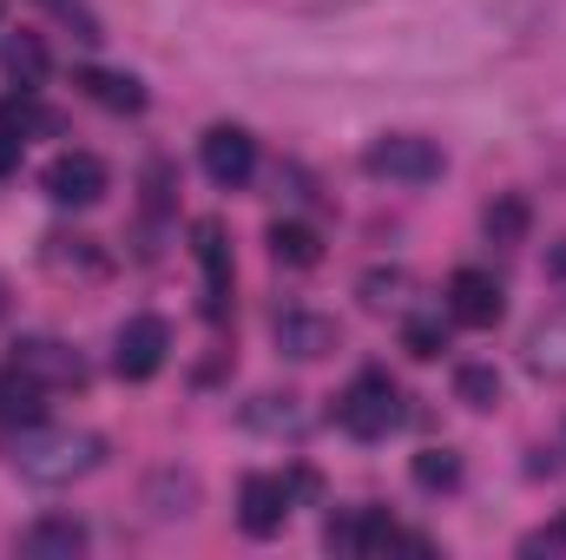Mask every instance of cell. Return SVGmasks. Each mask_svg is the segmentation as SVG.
Listing matches in <instances>:
<instances>
[{
	"label": "cell",
	"instance_id": "cell-1",
	"mask_svg": "<svg viewBox=\"0 0 566 560\" xmlns=\"http://www.w3.org/2000/svg\"><path fill=\"white\" fill-rule=\"evenodd\" d=\"M7 462H13V475L60 488V481H80L99 468V435L60 428V422H20V428H7Z\"/></svg>",
	"mask_w": 566,
	"mask_h": 560
},
{
	"label": "cell",
	"instance_id": "cell-2",
	"mask_svg": "<svg viewBox=\"0 0 566 560\" xmlns=\"http://www.w3.org/2000/svg\"><path fill=\"white\" fill-rule=\"evenodd\" d=\"M402 390L382 376V370H363L343 396H336V428L343 435H356V442H389L396 428H402Z\"/></svg>",
	"mask_w": 566,
	"mask_h": 560
},
{
	"label": "cell",
	"instance_id": "cell-3",
	"mask_svg": "<svg viewBox=\"0 0 566 560\" xmlns=\"http://www.w3.org/2000/svg\"><path fill=\"white\" fill-rule=\"evenodd\" d=\"M316 481L296 468V475H251L244 488H238V521H244V535H277L283 521H290V508H296V495H310Z\"/></svg>",
	"mask_w": 566,
	"mask_h": 560
},
{
	"label": "cell",
	"instance_id": "cell-4",
	"mask_svg": "<svg viewBox=\"0 0 566 560\" xmlns=\"http://www.w3.org/2000/svg\"><path fill=\"white\" fill-rule=\"evenodd\" d=\"M441 145L434 139H416V133H389L363 152V172L369 178H389V185H434L441 178Z\"/></svg>",
	"mask_w": 566,
	"mask_h": 560
},
{
	"label": "cell",
	"instance_id": "cell-5",
	"mask_svg": "<svg viewBox=\"0 0 566 560\" xmlns=\"http://www.w3.org/2000/svg\"><path fill=\"white\" fill-rule=\"evenodd\" d=\"M165 350H171L165 317H126V323L113 330V370H119L126 383L158 376V370H165Z\"/></svg>",
	"mask_w": 566,
	"mask_h": 560
},
{
	"label": "cell",
	"instance_id": "cell-6",
	"mask_svg": "<svg viewBox=\"0 0 566 560\" xmlns=\"http://www.w3.org/2000/svg\"><path fill=\"white\" fill-rule=\"evenodd\" d=\"M198 158H205V178H211V185L238 191V185L258 172V139H251L244 126H211V133L198 139Z\"/></svg>",
	"mask_w": 566,
	"mask_h": 560
},
{
	"label": "cell",
	"instance_id": "cell-7",
	"mask_svg": "<svg viewBox=\"0 0 566 560\" xmlns=\"http://www.w3.org/2000/svg\"><path fill=\"white\" fill-rule=\"evenodd\" d=\"M448 317H454V323H468V330H494V323L507 317V290L488 278V271H474V265H468V271H454V278H448Z\"/></svg>",
	"mask_w": 566,
	"mask_h": 560
},
{
	"label": "cell",
	"instance_id": "cell-8",
	"mask_svg": "<svg viewBox=\"0 0 566 560\" xmlns=\"http://www.w3.org/2000/svg\"><path fill=\"white\" fill-rule=\"evenodd\" d=\"M40 185H46L53 205H99V198H106V165H99L93 152H60V158L40 172Z\"/></svg>",
	"mask_w": 566,
	"mask_h": 560
},
{
	"label": "cell",
	"instance_id": "cell-9",
	"mask_svg": "<svg viewBox=\"0 0 566 560\" xmlns=\"http://www.w3.org/2000/svg\"><path fill=\"white\" fill-rule=\"evenodd\" d=\"M191 251L205 265V310L224 317V297H231V245H224V225L218 218H198L191 225Z\"/></svg>",
	"mask_w": 566,
	"mask_h": 560
},
{
	"label": "cell",
	"instance_id": "cell-10",
	"mask_svg": "<svg viewBox=\"0 0 566 560\" xmlns=\"http://www.w3.org/2000/svg\"><path fill=\"white\" fill-rule=\"evenodd\" d=\"M277 350L283 356H296V363H316V356L336 350V323L316 317V310H283L277 317Z\"/></svg>",
	"mask_w": 566,
	"mask_h": 560
},
{
	"label": "cell",
	"instance_id": "cell-11",
	"mask_svg": "<svg viewBox=\"0 0 566 560\" xmlns=\"http://www.w3.org/2000/svg\"><path fill=\"white\" fill-rule=\"evenodd\" d=\"M46 409V383L33 370H20L13 356L0 363V428H20V422H40Z\"/></svg>",
	"mask_w": 566,
	"mask_h": 560
},
{
	"label": "cell",
	"instance_id": "cell-12",
	"mask_svg": "<svg viewBox=\"0 0 566 560\" xmlns=\"http://www.w3.org/2000/svg\"><path fill=\"white\" fill-rule=\"evenodd\" d=\"M527 370H534L541 383H566V310L541 317V323L527 330Z\"/></svg>",
	"mask_w": 566,
	"mask_h": 560
},
{
	"label": "cell",
	"instance_id": "cell-13",
	"mask_svg": "<svg viewBox=\"0 0 566 560\" xmlns=\"http://www.w3.org/2000/svg\"><path fill=\"white\" fill-rule=\"evenodd\" d=\"M80 93H86L93 106H106V113H145V86L133 80V73L86 66V73H80Z\"/></svg>",
	"mask_w": 566,
	"mask_h": 560
},
{
	"label": "cell",
	"instance_id": "cell-14",
	"mask_svg": "<svg viewBox=\"0 0 566 560\" xmlns=\"http://www.w3.org/2000/svg\"><path fill=\"white\" fill-rule=\"evenodd\" d=\"M13 363L20 370H33L46 390H60V383H80V356H66L60 343H46V336H27V343H13Z\"/></svg>",
	"mask_w": 566,
	"mask_h": 560
},
{
	"label": "cell",
	"instance_id": "cell-15",
	"mask_svg": "<svg viewBox=\"0 0 566 560\" xmlns=\"http://www.w3.org/2000/svg\"><path fill=\"white\" fill-rule=\"evenodd\" d=\"M86 548V528L73 521V515H53V521H33L27 535H20V554H33V560H53V554H80Z\"/></svg>",
	"mask_w": 566,
	"mask_h": 560
},
{
	"label": "cell",
	"instance_id": "cell-16",
	"mask_svg": "<svg viewBox=\"0 0 566 560\" xmlns=\"http://www.w3.org/2000/svg\"><path fill=\"white\" fill-rule=\"evenodd\" d=\"M271 258H277V265H290V271H310V265L323 258V238H316L310 225L283 218V225H271Z\"/></svg>",
	"mask_w": 566,
	"mask_h": 560
},
{
	"label": "cell",
	"instance_id": "cell-17",
	"mask_svg": "<svg viewBox=\"0 0 566 560\" xmlns=\"http://www.w3.org/2000/svg\"><path fill=\"white\" fill-rule=\"evenodd\" d=\"M7 73H13V86H20V93H40V86H46V46H40L33 33L7 40Z\"/></svg>",
	"mask_w": 566,
	"mask_h": 560
},
{
	"label": "cell",
	"instance_id": "cell-18",
	"mask_svg": "<svg viewBox=\"0 0 566 560\" xmlns=\"http://www.w3.org/2000/svg\"><path fill=\"white\" fill-rule=\"evenodd\" d=\"M46 265L66 278V271H80V278H99L106 271V258L93 251V238H46Z\"/></svg>",
	"mask_w": 566,
	"mask_h": 560
},
{
	"label": "cell",
	"instance_id": "cell-19",
	"mask_svg": "<svg viewBox=\"0 0 566 560\" xmlns=\"http://www.w3.org/2000/svg\"><path fill=\"white\" fill-rule=\"evenodd\" d=\"M454 396H461L468 409H494V403H501V370H488V363H468V370L454 376Z\"/></svg>",
	"mask_w": 566,
	"mask_h": 560
},
{
	"label": "cell",
	"instance_id": "cell-20",
	"mask_svg": "<svg viewBox=\"0 0 566 560\" xmlns=\"http://www.w3.org/2000/svg\"><path fill=\"white\" fill-rule=\"evenodd\" d=\"M488 238L494 245H521L527 238V198H494L488 205Z\"/></svg>",
	"mask_w": 566,
	"mask_h": 560
},
{
	"label": "cell",
	"instance_id": "cell-21",
	"mask_svg": "<svg viewBox=\"0 0 566 560\" xmlns=\"http://www.w3.org/2000/svg\"><path fill=\"white\" fill-rule=\"evenodd\" d=\"M258 428H271V435H303V409H296V396H258V409H251Z\"/></svg>",
	"mask_w": 566,
	"mask_h": 560
},
{
	"label": "cell",
	"instance_id": "cell-22",
	"mask_svg": "<svg viewBox=\"0 0 566 560\" xmlns=\"http://www.w3.org/2000/svg\"><path fill=\"white\" fill-rule=\"evenodd\" d=\"M454 481H461V462H454L448 448H422V455H416V488L434 495V488H454Z\"/></svg>",
	"mask_w": 566,
	"mask_h": 560
},
{
	"label": "cell",
	"instance_id": "cell-23",
	"mask_svg": "<svg viewBox=\"0 0 566 560\" xmlns=\"http://www.w3.org/2000/svg\"><path fill=\"white\" fill-rule=\"evenodd\" d=\"M402 343H409V356H441V350H448V330H441V323H434V317H409V330H402Z\"/></svg>",
	"mask_w": 566,
	"mask_h": 560
},
{
	"label": "cell",
	"instance_id": "cell-24",
	"mask_svg": "<svg viewBox=\"0 0 566 560\" xmlns=\"http://www.w3.org/2000/svg\"><path fill=\"white\" fill-rule=\"evenodd\" d=\"M521 554L527 560H566V515L560 521H547V528H534V535L521 541Z\"/></svg>",
	"mask_w": 566,
	"mask_h": 560
},
{
	"label": "cell",
	"instance_id": "cell-25",
	"mask_svg": "<svg viewBox=\"0 0 566 560\" xmlns=\"http://www.w3.org/2000/svg\"><path fill=\"white\" fill-rule=\"evenodd\" d=\"M396 290H409V278H402V271H369V278H363V297H369L376 310H382V303H402Z\"/></svg>",
	"mask_w": 566,
	"mask_h": 560
},
{
	"label": "cell",
	"instance_id": "cell-26",
	"mask_svg": "<svg viewBox=\"0 0 566 560\" xmlns=\"http://www.w3.org/2000/svg\"><path fill=\"white\" fill-rule=\"evenodd\" d=\"M20 126H13V113H0V178H7V172H13V165H20Z\"/></svg>",
	"mask_w": 566,
	"mask_h": 560
},
{
	"label": "cell",
	"instance_id": "cell-27",
	"mask_svg": "<svg viewBox=\"0 0 566 560\" xmlns=\"http://www.w3.org/2000/svg\"><path fill=\"white\" fill-rule=\"evenodd\" d=\"M53 7H60V20H80V40H99V20H93L80 0H53Z\"/></svg>",
	"mask_w": 566,
	"mask_h": 560
},
{
	"label": "cell",
	"instance_id": "cell-28",
	"mask_svg": "<svg viewBox=\"0 0 566 560\" xmlns=\"http://www.w3.org/2000/svg\"><path fill=\"white\" fill-rule=\"evenodd\" d=\"M0 310H7V290H0Z\"/></svg>",
	"mask_w": 566,
	"mask_h": 560
}]
</instances>
